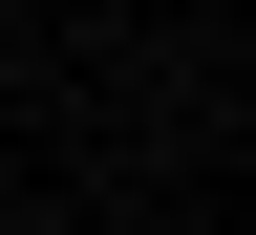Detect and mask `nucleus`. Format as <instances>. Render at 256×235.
I'll use <instances>...</instances> for the list:
<instances>
[]
</instances>
